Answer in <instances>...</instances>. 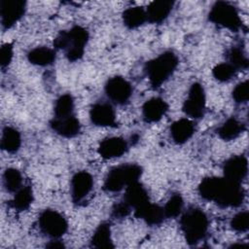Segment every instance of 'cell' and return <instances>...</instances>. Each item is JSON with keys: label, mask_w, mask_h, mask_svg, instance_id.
Instances as JSON below:
<instances>
[{"label": "cell", "mask_w": 249, "mask_h": 249, "mask_svg": "<svg viewBox=\"0 0 249 249\" xmlns=\"http://www.w3.org/2000/svg\"><path fill=\"white\" fill-rule=\"evenodd\" d=\"M27 58L30 63L38 66H47L52 64L55 59V53L53 50L47 47H38L31 50Z\"/></svg>", "instance_id": "cell-21"}, {"label": "cell", "mask_w": 249, "mask_h": 249, "mask_svg": "<svg viewBox=\"0 0 249 249\" xmlns=\"http://www.w3.org/2000/svg\"><path fill=\"white\" fill-rule=\"evenodd\" d=\"M47 247L49 248H63L64 245L60 241H51L49 244H47Z\"/></svg>", "instance_id": "cell-36"}, {"label": "cell", "mask_w": 249, "mask_h": 249, "mask_svg": "<svg viewBox=\"0 0 249 249\" xmlns=\"http://www.w3.org/2000/svg\"><path fill=\"white\" fill-rule=\"evenodd\" d=\"M168 105L160 97H153L147 100L142 107V114L145 122H159L167 112Z\"/></svg>", "instance_id": "cell-16"}, {"label": "cell", "mask_w": 249, "mask_h": 249, "mask_svg": "<svg viewBox=\"0 0 249 249\" xmlns=\"http://www.w3.org/2000/svg\"><path fill=\"white\" fill-rule=\"evenodd\" d=\"M149 201V196L146 189L138 181L126 187L124 194V202L130 207L136 209Z\"/></svg>", "instance_id": "cell-19"}, {"label": "cell", "mask_w": 249, "mask_h": 249, "mask_svg": "<svg viewBox=\"0 0 249 249\" xmlns=\"http://www.w3.org/2000/svg\"><path fill=\"white\" fill-rule=\"evenodd\" d=\"M231 226L238 232L246 231L249 228V213L243 211L234 215L231 221Z\"/></svg>", "instance_id": "cell-32"}, {"label": "cell", "mask_w": 249, "mask_h": 249, "mask_svg": "<svg viewBox=\"0 0 249 249\" xmlns=\"http://www.w3.org/2000/svg\"><path fill=\"white\" fill-rule=\"evenodd\" d=\"M88 40V31L84 27L76 25L68 31H61L55 37L53 45L55 48L65 51V55L69 61H76L84 55Z\"/></svg>", "instance_id": "cell-2"}, {"label": "cell", "mask_w": 249, "mask_h": 249, "mask_svg": "<svg viewBox=\"0 0 249 249\" xmlns=\"http://www.w3.org/2000/svg\"><path fill=\"white\" fill-rule=\"evenodd\" d=\"M4 186L10 193H17L21 188L22 177L20 172L16 168H8L3 175Z\"/></svg>", "instance_id": "cell-28"}, {"label": "cell", "mask_w": 249, "mask_h": 249, "mask_svg": "<svg viewBox=\"0 0 249 249\" xmlns=\"http://www.w3.org/2000/svg\"><path fill=\"white\" fill-rule=\"evenodd\" d=\"M21 144L20 133L14 127L6 126L3 129L1 137V147L8 153H16Z\"/></svg>", "instance_id": "cell-23"}, {"label": "cell", "mask_w": 249, "mask_h": 249, "mask_svg": "<svg viewBox=\"0 0 249 249\" xmlns=\"http://www.w3.org/2000/svg\"><path fill=\"white\" fill-rule=\"evenodd\" d=\"M39 227L46 235L55 239L61 237L66 232L68 224L60 213L55 210L47 209L39 216Z\"/></svg>", "instance_id": "cell-7"}, {"label": "cell", "mask_w": 249, "mask_h": 249, "mask_svg": "<svg viewBox=\"0 0 249 249\" xmlns=\"http://www.w3.org/2000/svg\"><path fill=\"white\" fill-rule=\"evenodd\" d=\"M177 65L178 58L172 52H164L148 61L145 71L152 87H160L173 74Z\"/></svg>", "instance_id": "cell-3"}, {"label": "cell", "mask_w": 249, "mask_h": 249, "mask_svg": "<svg viewBox=\"0 0 249 249\" xmlns=\"http://www.w3.org/2000/svg\"><path fill=\"white\" fill-rule=\"evenodd\" d=\"M198 193L202 198L214 201L221 207H237L244 198V192L239 183L225 177L204 178L198 186Z\"/></svg>", "instance_id": "cell-1"}, {"label": "cell", "mask_w": 249, "mask_h": 249, "mask_svg": "<svg viewBox=\"0 0 249 249\" xmlns=\"http://www.w3.org/2000/svg\"><path fill=\"white\" fill-rule=\"evenodd\" d=\"M25 2L22 0H2L0 6L1 23L5 29L12 27L23 16Z\"/></svg>", "instance_id": "cell-10"}, {"label": "cell", "mask_w": 249, "mask_h": 249, "mask_svg": "<svg viewBox=\"0 0 249 249\" xmlns=\"http://www.w3.org/2000/svg\"><path fill=\"white\" fill-rule=\"evenodd\" d=\"M232 98L237 103L246 102L249 98V86L248 82H242L239 83L232 90Z\"/></svg>", "instance_id": "cell-33"}, {"label": "cell", "mask_w": 249, "mask_h": 249, "mask_svg": "<svg viewBox=\"0 0 249 249\" xmlns=\"http://www.w3.org/2000/svg\"><path fill=\"white\" fill-rule=\"evenodd\" d=\"M235 71L236 70L234 67H232L230 63H220L213 68L212 74L216 80L226 82L232 78V76L235 74Z\"/></svg>", "instance_id": "cell-31"}, {"label": "cell", "mask_w": 249, "mask_h": 249, "mask_svg": "<svg viewBox=\"0 0 249 249\" xmlns=\"http://www.w3.org/2000/svg\"><path fill=\"white\" fill-rule=\"evenodd\" d=\"M129 212L130 206L127 205L124 201L116 204L112 210V214L115 218H124L129 214Z\"/></svg>", "instance_id": "cell-35"}, {"label": "cell", "mask_w": 249, "mask_h": 249, "mask_svg": "<svg viewBox=\"0 0 249 249\" xmlns=\"http://www.w3.org/2000/svg\"><path fill=\"white\" fill-rule=\"evenodd\" d=\"M92 124L97 126H115L116 114L113 107L107 103H96L89 111Z\"/></svg>", "instance_id": "cell-12"}, {"label": "cell", "mask_w": 249, "mask_h": 249, "mask_svg": "<svg viewBox=\"0 0 249 249\" xmlns=\"http://www.w3.org/2000/svg\"><path fill=\"white\" fill-rule=\"evenodd\" d=\"M230 64L234 67V69H246L249 65L248 59L244 54L242 49L239 47H232L228 53Z\"/></svg>", "instance_id": "cell-29"}, {"label": "cell", "mask_w": 249, "mask_h": 249, "mask_svg": "<svg viewBox=\"0 0 249 249\" xmlns=\"http://www.w3.org/2000/svg\"><path fill=\"white\" fill-rule=\"evenodd\" d=\"M181 230L186 241L191 244H196L206 234L208 230V219L205 213L198 208H190L182 216Z\"/></svg>", "instance_id": "cell-4"}, {"label": "cell", "mask_w": 249, "mask_h": 249, "mask_svg": "<svg viewBox=\"0 0 249 249\" xmlns=\"http://www.w3.org/2000/svg\"><path fill=\"white\" fill-rule=\"evenodd\" d=\"M13 45L10 43H6L1 47L0 50V64L1 67L4 69L7 67L13 58Z\"/></svg>", "instance_id": "cell-34"}, {"label": "cell", "mask_w": 249, "mask_h": 249, "mask_svg": "<svg viewBox=\"0 0 249 249\" xmlns=\"http://www.w3.org/2000/svg\"><path fill=\"white\" fill-rule=\"evenodd\" d=\"M248 163L247 160L243 156H234L229 159L224 164L225 178L239 183L244 179L247 174Z\"/></svg>", "instance_id": "cell-13"}, {"label": "cell", "mask_w": 249, "mask_h": 249, "mask_svg": "<svg viewBox=\"0 0 249 249\" xmlns=\"http://www.w3.org/2000/svg\"><path fill=\"white\" fill-rule=\"evenodd\" d=\"M183 111L186 115L194 119H199L205 111V93L202 86L195 83L191 86L188 97L183 104Z\"/></svg>", "instance_id": "cell-8"}, {"label": "cell", "mask_w": 249, "mask_h": 249, "mask_svg": "<svg viewBox=\"0 0 249 249\" xmlns=\"http://www.w3.org/2000/svg\"><path fill=\"white\" fill-rule=\"evenodd\" d=\"M74 100L73 97L66 93L58 97L54 104V117L53 118H65L73 115Z\"/></svg>", "instance_id": "cell-27"}, {"label": "cell", "mask_w": 249, "mask_h": 249, "mask_svg": "<svg viewBox=\"0 0 249 249\" xmlns=\"http://www.w3.org/2000/svg\"><path fill=\"white\" fill-rule=\"evenodd\" d=\"M92 186L93 179L89 172H77L71 180V196L73 202L82 201L90 193Z\"/></svg>", "instance_id": "cell-11"}, {"label": "cell", "mask_w": 249, "mask_h": 249, "mask_svg": "<svg viewBox=\"0 0 249 249\" xmlns=\"http://www.w3.org/2000/svg\"><path fill=\"white\" fill-rule=\"evenodd\" d=\"M174 2L170 0H157L152 2L147 10V20L152 23L162 22L170 14L173 8Z\"/></svg>", "instance_id": "cell-18"}, {"label": "cell", "mask_w": 249, "mask_h": 249, "mask_svg": "<svg viewBox=\"0 0 249 249\" xmlns=\"http://www.w3.org/2000/svg\"><path fill=\"white\" fill-rule=\"evenodd\" d=\"M90 242L95 248H113L114 244L111 238L110 226L106 223L100 224L96 228Z\"/></svg>", "instance_id": "cell-25"}, {"label": "cell", "mask_w": 249, "mask_h": 249, "mask_svg": "<svg viewBox=\"0 0 249 249\" xmlns=\"http://www.w3.org/2000/svg\"><path fill=\"white\" fill-rule=\"evenodd\" d=\"M134 215L138 219L144 220L150 226H156L160 224L165 218L163 208L150 201L146 204L134 209Z\"/></svg>", "instance_id": "cell-17"}, {"label": "cell", "mask_w": 249, "mask_h": 249, "mask_svg": "<svg viewBox=\"0 0 249 249\" xmlns=\"http://www.w3.org/2000/svg\"><path fill=\"white\" fill-rule=\"evenodd\" d=\"M146 20V10H144L142 7H130L123 13L124 24L129 29H134L141 26Z\"/></svg>", "instance_id": "cell-22"}, {"label": "cell", "mask_w": 249, "mask_h": 249, "mask_svg": "<svg viewBox=\"0 0 249 249\" xmlns=\"http://www.w3.org/2000/svg\"><path fill=\"white\" fill-rule=\"evenodd\" d=\"M243 124L234 118H230L218 128L217 133L223 140L230 141L236 138L243 131Z\"/></svg>", "instance_id": "cell-24"}, {"label": "cell", "mask_w": 249, "mask_h": 249, "mask_svg": "<svg viewBox=\"0 0 249 249\" xmlns=\"http://www.w3.org/2000/svg\"><path fill=\"white\" fill-rule=\"evenodd\" d=\"M142 174V168L137 164H123L110 170L107 174L103 189L106 192L115 193L126 188L128 185L137 182Z\"/></svg>", "instance_id": "cell-5"}, {"label": "cell", "mask_w": 249, "mask_h": 249, "mask_svg": "<svg viewBox=\"0 0 249 249\" xmlns=\"http://www.w3.org/2000/svg\"><path fill=\"white\" fill-rule=\"evenodd\" d=\"M33 201V193L32 189L29 186L20 188L15 195L11 205L14 209L18 211L26 210Z\"/></svg>", "instance_id": "cell-26"}, {"label": "cell", "mask_w": 249, "mask_h": 249, "mask_svg": "<svg viewBox=\"0 0 249 249\" xmlns=\"http://www.w3.org/2000/svg\"><path fill=\"white\" fill-rule=\"evenodd\" d=\"M127 150V143L122 137H109L98 146V154L103 159H115L124 155Z\"/></svg>", "instance_id": "cell-15"}, {"label": "cell", "mask_w": 249, "mask_h": 249, "mask_svg": "<svg viewBox=\"0 0 249 249\" xmlns=\"http://www.w3.org/2000/svg\"><path fill=\"white\" fill-rule=\"evenodd\" d=\"M194 124L188 119H180L174 122L170 127V135L173 141L177 144L187 142L194 134Z\"/></svg>", "instance_id": "cell-20"}, {"label": "cell", "mask_w": 249, "mask_h": 249, "mask_svg": "<svg viewBox=\"0 0 249 249\" xmlns=\"http://www.w3.org/2000/svg\"><path fill=\"white\" fill-rule=\"evenodd\" d=\"M105 92L113 102L123 105L129 100L132 94V88L124 78L116 76L107 81Z\"/></svg>", "instance_id": "cell-9"}, {"label": "cell", "mask_w": 249, "mask_h": 249, "mask_svg": "<svg viewBox=\"0 0 249 249\" xmlns=\"http://www.w3.org/2000/svg\"><path fill=\"white\" fill-rule=\"evenodd\" d=\"M50 125L55 133L65 138L76 136L81 128L80 122L74 115L65 118H53L51 121Z\"/></svg>", "instance_id": "cell-14"}, {"label": "cell", "mask_w": 249, "mask_h": 249, "mask_svg": "<svg viewBox=\"0 0 249 249\" xmlns=\"http://www.w3.org/2000/svg\"><path fill=\"white\" fill-rule=\"evenodd\" d=\"M209 19L222 27L228 28L231 31H237L240 29L242 22L236 9L224 1L216 2L210 12Z\"/></svg>", "instance_id": "cell-6"}, {"label": "cell", "mask_w": 249, "mask_h": 249, "mask_svg": "<svg viewBox=\"0 0 249 249\" xmlns=\"http://www.w3.org/2000/svg\"><path fill=\"white\" fill-rule=\"evenodd\" d=\"M183 208V198L179 194H175L167 200L163 207V213L165 218L177 217Z\"/></svg>", "instance_id": "cell-30"}]
</instances>
